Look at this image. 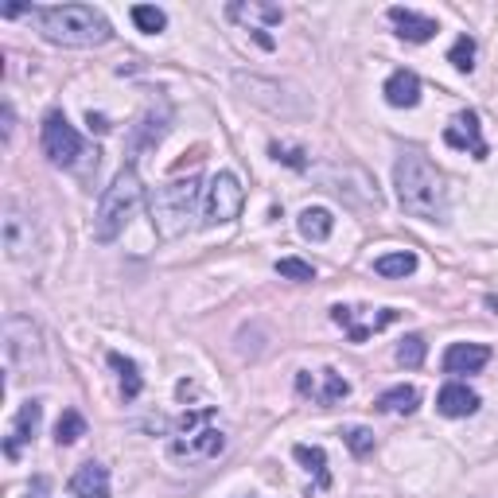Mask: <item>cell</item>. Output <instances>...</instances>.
Listing matches in <instances>:
<instances>
[{"label": "cell", "instance_id": "obj_25", "mask_svg": "<svg viewBox=\"0 0 498 498\" xmlns=\"http://www.w3.org/2000/svg\"><path fill=\"white\" fill-rule=\"evenodd\" d=\"M417 405H421L417 386H394L378 397V409L382 413H417Z\"/></svg>", "mask_w": 498, "mask_h": 498}, {"label": "cell", "instance_id": "obj_11", "mask_svg": "<svg viewBox=\"0 0 498 498\" xmlns=\"http://www.w3.org/2000/svg\"><path fill=\"white\" fill-rule=\"evenodd\" d=\"M234 86L242 90L245 102H253V105H261V110H269V113H284V117L304 113V102L284 98L280 82H269V78H257V75H234Z\"/></svg>", "mask_w": 498, "mask_h": 498}, {"label": "cell", "instance_id": "obj_20", "mask_svg": "<svg viewBox=\"0 0 498 498\" xmlns=\"http://www.w3.org/2000/svg\"><path fill=\"white\" fill-rule=\"evenodd\" d=\"M386 102L394 105V110H413V105L421 102V78L413 75V70H394V75L386 78Z\"/></svg>", "mask_w": 498, "mask_h": 498}, {"label": "cell", "instance_id": "obj_17", "mask_svg": "<svg viewBox=\"0 0 498 498\" xmlns=\"http://www.w3.org/2000/svg\"><path fill=\"white\" fill-rule=\"evenodd\" d=\"M389 20H394V28L405 43H429L432 35L440 31V23L432 16H421V12H413V8H389Z\"/></svg>", "mask_w": 498, "mask_h": 498}, {"label": "cell", "instance_id": "obj_4", "mask_svg": "<svg viewBox=\"0 0 498 498\" xmlns=\"http://www.w3.org/2000/svg\"><path fill=\"white\" fill-rule=\"evenodd\" d=\"M140 199H145V183L133 164H125L121 172L113 175V183L102 191L98 199V215H93V238L98 242H117L125 234V227L133 222V215L140 210Z\"/></svg>", "mask_w": 498, "mask_h": 498}, {"label": "cell", "instance_id": "obj_13", "mask_svg": "<svg viewBox=\"0 0 498 498\" xmlns=\"http://www.w3.org/2000/svg\"><path fill=\"white\" fill-rule=\"evenodd\" d=\"M331 319L347 331V339L351 342H366L374 335V331H382V327H389L397 319V312L394 307H382V312H362V307H347V304H335L331 307Z\"/></svg>", "mask_w": 498, "mask_h": 498}, {"label": "cell", "instance_id": "obj_15", "mask_svg": "<svg viewBox=\"0 0 498 498\" xmlns=\"http://www.w3.org/2000/svg\"><path fill=\"white\" fill-rule=\"evenodd\" d=\"M40 421H43V405L40 401H23L16 421H12V429L4 436V456L8 459H20V452L35 440V432H40Z\"/></svg>", "mask_w": 498, "mask_h": 498}, {"label": "cell", "instance_id": "obj_34", "mask_svg": "<svg viewBox=\"0 0 498 498\" xmlns=\"http://www.w3.org/2000/svg\"><path fill=\"white\" fill-rule=\"evenodd\" d=\"M272 152V160H280V164H289V168H307V160H304V152H296V148H280L277 140L269 145Z\"/></svg>", "mask_w": 498, "mask_h": 498}, {"label": "cell", "instance_id": "obj_21", "mask_svg": "<svg viewBox=\"0 0 498 498\" xmlns=\"http://www.w3.org/2000/svg\"><path fill=\"white\" fill-rule=\"evenodd\" d=\"M296 227H300V238H307V242H327L331 230H335V215H331L327 207H304Z\"/></svg>", "mask_w": 498, "mask_h": 498}, {"label": "cell", "instance_id": "obj_31", "mask_svg": "<svg viewBox=\"0 0 498 498\" xmlns=\"http://www.w3.org/2000/svg\"><path fill=\"white\" fill-rule=\"evenodd\" d=\"M342 444H347L359 459H366L374 452V432L362 429V424H347V429H342Z\"/></svg>", "mask_w": 498, "mask_h": 498}, {"label": "cell", "instance_id": "obj_14", "mask_svg": "<svg viewBox=\"0 0 498 498\" xmlns=\"http://www.w3.org/2000/svg\"><path fill=\"white\" fill-rule=\"evenodd\" d=\"M444 140H448V148H471V156L476 160H487L491 156V148H487V140H483V125H479V113L476 110H464V113H456V121L444 129Z\"/></svg>", "mask_w": 498, "mask_h": 498}, {"label": "cell", "instance_id": "obj_10", "mask_svg": "<svg viewBox=\"0 0 498 498\" xmlns=\"http://www.w3.org/2000/svg\"><path fill=\"white\" fill-rule=\"evenodd\" d=\"M168 125H172L168 102L148 105V110L140 113V121L133 125V133H129V164L140 160V156H148V152H156L160 140L168 137Z\"/></svg>", "mask_w": 498, "mask_h": 498}, {"label": "cell", "instance_id": "obj_22", "mask_svg": "<svg viewBox=\"0 0 498 498\" xmlns=\"http://www.w3.org/2000/svg\"><path fill=\"white\" fill-rule=\"evenodd\" d=\"M105 362H110L113 370H117V378H121V394H125V401H137V397H140V389H145V378H140L137 362H133V359H125V354H117V351L105 354Z\"/></svg>", "mask_w": 498, "mask_h": 498}, {"label": "cell", "instance_id": "obj_6", "mask_svg": "<svg viewBox=\"0 0 498 498\" xmlns=\"http://www.w3.org/2000/svg\"><path fill=\"white\" fill-rule=\"evenodd\" d=\"M215 417V409H191L180 417V436L172 440V456L175 459H215L227 448V436H222L215 424H207Z\"/></svg>", "mask_w": 498, "mask_h": 498}, {"label": "cell", "instance_id": "obj_36", "mask_svg": "<svg viewBox=\"0 0 498 498\" xmlns=\"http://www.w3.org/2000/svg\"><path fill=\"white\" fill-rule=\"evenodd\" d=\"M249 35H253L257 47H265V51H272V47H277V43H272V35H269L265 28H249Z\"/></svg>", "mask_w": 498, "mask_h": 498}, {"label": "cell", "instance_id": "obj_8", "mask_svg": "<svg viewBox=\"0 0 498 498\" xmlns=\"http://www.w3.org/2000/svg\"><path fill=\"white\" fill-rule=\"evenodd\" d=\"M245 207V187L234 172H218L215 180L207 183L203 195V227H222V222H234Z\"/></svg>", "mask_w": 498, "mask_h": 498}, {"label": "cell", "instance_id": "obj_19", "mask_svg": "<svg viewBox=\"0 0 498 498\" xmlns=\"http://www.w3.org/2000/svg\"><path fill=\"white\" fill-rule=\"evenodd\" d=\"M70 494L75 498H110V467L102 464H82L75 476H70Z\"/></svg>", "mask_w": 498, "mask_h": 498}, {"label": "cell", "instance_id": "obj_32", "mask_svg": "<svg viewBox=\"0 0 498 498\" xmlns=\"http://www.w3.org/2000/svg\"><path fill=\"white\" fill-rule=\"evenodd\" d=\"M347 394H351V382H347V378H342L339 370H324V394L316 397L319 405H335V401H342Z\"/></svg>", "mask_w": 498, "mask_h": 498}, {"label": "cell", "instance_id": "obj_24", "mask_svg": "<svg viewBox=\"0 0 498 498\" xmlns=\"http://www.w3.org/2000/svg\"><path fill=\"white\" fill-rule=\"evenodd\" d=\"M292 456L300 459V464L307 467V471H316V487L324 491V487H331V476H327V452L319 444H296L292 448Z\"/></svg>", "mask_w": 498, "mask_h": 498}, {"label": "cell", "instance_id": "obj_33", "mask_svg": "<svg viewBox=\"0 0 498 498\" xmlns=\"http://www.w3.org/2000/svg\"><path fill=\"white\" fill-rule=\"evenodd\" d=\"M280 272L284 280H300V284H307V280H316V269L307 265V261H300V257H280L277 265H272Z\"/></svg>", "mask_w": 498, "mask_h": 498}, {"label": "cell", "instance_id": "obj_30", "mask_svg": "<svg viewBox=\"0 0 498 498\" xmlns=\"http://www.w3.org/2000/svg\"><path fill=\"white\" fill-rule=\"evenodd\" d=\"M234 20H261V23H280L284 12L277 4H230Z\"/></svg>", "mask_w": 498, "mask_h": 498}, {"label": "cell", "instance_id": "obj_7", "mask_svg": "<svg viewBox=\"0 0 498 498\" xmlns=\"http://www.w3.org/2000/svg\"><path fill=\"white\" fill-rule=\"evenodd\" d=\"M319 183L327 191H335L339 199H347L351 207H382V195H378V183L370 180V172L359 168V164H327L319 168Z\"/></svg>", "mask_w": 498, "mask_h": 498}, {"label": "cell", "instance_id": "obj_23", "mask_svg": "<svg viewBox=\"0 0 498 498\" xmlns=\"http://www.w3.org/2000/svg\"><path fill=\"white\" fill-rule=\"evenodd\" d=\"M374 272L378 277H409V272H417V253L413 249H397V253H382L374 261Z\"/></svg>", "mask_w": 498, "mask_h": 498}, {"label": "cell", "instance_id": "obj_1", "mask_svg": "<svg viewBox=\"0 0 498 498\" xmlns=\"http://www.w3.org/2000/svg\"><path fill=\"white\" fill-rule=\"evenodd\" d=\"M397 203L405 215L424 222H448V183L440 168L417 148H405L394 164Z\"/></svg>", "mask_w": 498, "mask_h": 498}, {"label": "cell", "instance_id": "obj_18", "mask_svg": "<svg viewBox=\"0 0 498 498\" xmlns=\"http://www.w3.org/2000/svg\"><path fill=\"white\" fill-rule=\"evenodd\" d=\"M436 409H440V417H471V413L479 409V394L464 382H448L440 394H436Z\"/></svg>", "mask_w": 498, "mask_h": 498}, {"label": "cell", "instance_id": "obj_28", "mask_svg": "<svg viewBox=\"0 0 498 498\" xmlns=\"http://www.w3.org/2000/svg\"><path fill=\"white\" fill-rule=\"evenodd\" d=\"M476 40H471V35H459V40L452 43V51H448V63H452L459 75H471V70H476Z\"/></svg>", "mask_w": 498, "mask_h": 498}, {"label": "cell", "instance_id": "obj_29", "mask_svg": "<svg viewBox=\"0 0 498 498\" xmlns=\"http://www.w3.org/2000/svg\"><path fill=\"white\" fill-rule=\"evenodd\" d=\"M424 354H429V342H424V335H405L397 347V362L405 366V370H417V366L424 362Z\"/></svg>", "mask_w": 498, "mask_h": 498}, {"label": "cell", "instance_id": "obj_26", "mask_svg": "<svg viewBox=\"0 0 498 498\" xmlns=\"http://www.w3.org/2000/svg\"><path fill=\"white\" fill-rule=\"evenodd\" d=\"M82 436H86V421H82L78 409H63V417L55 424V444L67 448V444H78Z\"/></svg>", "mask_w": 498, "mask_h": 498}, {"label": "cell", "instance_id": "obj_35", "mask_svg": "<svg viewBox=\"0 0 498 498\" xmlns=\"http://www.w3.org/2000/svg\"><path fill=\"white\" fill-rule=\"evenodd\" d=\"M12 133H16V110H12V102H4V145L12 140Z\"/></svg>", "mask_w": 498, "mask_h": 498}, {"label": "cell", "instance_id": "obj_16", "mask_svg": "<svg viewBox=\"0 0 498 498\" xmlns=\"http://www.w3.org/2000/svg\"><path fill=\"white\" fill-rule=\"evenodd\" d=\"M491 362V347L483 342H452L444 351V374H479Z\"/></svg>", "mask_w": 498, "mask_h": 498}, {"label": "cell", "instance_id": "obj_27", "mask_svg": "<svg viewBox=\"0 0 498 498\" xmlns=\"http://www.w3.org/2000/svg\"><path fill=\"white\" fill-rule=\"evenodd\" d=\"M133 23L145 35H160L168 28V16H164V8H156V4H133Z\"/></svg>", "mask_w": 498, "mask_h": 498}, {"label": "cell", "instance_id": "obj_2", "mask_svg": "<svg viewBox=\"0 0 498 498\" xmlns=\"http://www.w3.org/2000/svg\"><path fill=\"white\" fill-rule=\"evenodd\" d=\"M31 20L40 23V35L55 47H102L113 40L110 20L90 4H55L35 8Z\"/></svg>", "mask_w": 498, "mask_h": 498}, {"label": "cell", "instance_id": "obj_5", "mask_svg": "<svg viewBox=\"0 0 498 498\" xmlns=\"http://www.w3.org/2000/svg\"><path fill=\"white\" fill-rule=\"evenodd\" d=\"M4 362L12 374H31L40 378L47 370V359H43V331L31 324L28 316H16L12 312L4 319Z\"/></svg>", "mask_w": 498, "mask_h": 498}, {"label": "cell", "instance_id": "obj_12", "mask_svg": "<svg viewBox=\"0 0 498 498\" xmlns=\"http://www.w3.org/2000/svg\"><path fill=\"white\" fill-rule=\"evenodd\" d=\"M0 238H4V253L12 261H31V253H35V227H31V218L20 210L16 199H8V203H4Z\"/></svg>", "mask_w": 498, "mask_h": 498}, {"label": "cell", "instance_id": "obj_3", "mask_svg": "<svg viewBox=\"0 0 498 498\" xmlns=\"http://www.w3.org/2000/svg\"><path fill=\"white\" fill-rule=\"evenodd\" d=\"M203 180L199 175H187V180H172L152 187L148 195V210H152V227H156L160 238H180L191 227L199 203H203Z\"/></svg>", "mask_w": 498, "mask_h": 498}, {"label": "cell", "instance_id": "obj_9", "mask_svg": "<svg viewBox=\"0 0 498 498\" xmlns=\"http://www.w3.org/2000/svg\"><path fill=\"white\" fill-rule=\"evenodd\" d=\"M40 145H43V156L51 164H58V168H70V164L82 156V137L75 133V125L67 121V113H58V110H51L43 117Z\"/></svg>", "mask_w": 498, "mask_h": 498}]
</instances>
